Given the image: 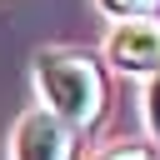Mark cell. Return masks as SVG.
I'll use <instances>...</instances> for the list:
<instances>
[{
  "instance_id": "5",
  "label": "cell",
  "mask_w": 160,
  "mask_h": 160,
  "mask_svg": "<svg viewBox=\"0 0 160 160\" xmlns=\"http://www.w3.org/2000/svg\"><path fill=\"white\" fill-rule=\"evenodd\" d=\"M145 125H150V135L160 140V70H155V80H150V90H145Z\"/></svg>"
},
{
  "instance_id": "1",
  "label": "cell",
  "mask_w": 160,
  "mask_h": 160,
  "mask_svg": "<svg viewBox=\"0 0 160 160\" xmlns=\"http://www.w3.org/2000/svg\"><path fill=\"white\" fill-rule=\"evenodd\" d=\"M35 85H40V110L65 120L75 135L90 130L105 110V75L90 55L80 50H40L35 55Z\"/></svg>"
},
{
  "instance_id": "4",
  "label": "cell",
  "mask_w": 160,
  "mask_h": 160,
  "mask_svg": "<svg viewBox=\"0 0 160 160\" xmlns=\"http://www.w3.org/2000/svg\"><path fill=\"white\" fill-rule=\"evenodd\" d=\"M100 10L120 20H145V15H160V0H100Z\"/></svg>"
},
{
  "instance_id": "6",
  "label": "cell",
  "mask_w": 160,
  "mask_h": 160,
  "mask_svg": "<svg viewBox=\"0 0 160 160\" xmlns=\"http://www.w3.org/2000/svg\"><path fill=\"white\" fill-rule=\"evenodd\" d=\"M100 160H155V155H150L145 145H120V150H105Z\"/></svg>"
},
{
  "instance_id": "2",
  "label": "cell",
  "mask_w": 160,
  "mask_h": 160,
  "mask_svg": "<svg viewBox=\"0 0 160 160\" xmlns=\"http://www.w3.org/2000/svg\"><path fill=\"white\" fill-rule=\"evenodd\" d=\"M105 55L125 75H155L160 70V15L145 20H120L105 40Z\"/></svg>"
},
{
  "instance_id": "3",
  "label": "cell",
  "mask_w": 160,
  "mask_h": 160,
  "mask_svg": "<svg viewBox=\"0 0 160 160\" xmlns=\"http://www.w3.org/2000/svg\"><path fill=\"white\" fill-rule=\"evenodd\" d=\"M15 160H75V130L50 110H30L15 125Z\"/></svg>"
}]
</instances>
